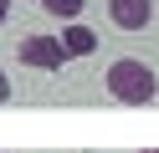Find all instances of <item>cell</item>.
Masks as SVG:
<instances>
[{"instance_id": "obj_1", "label": "cell", "mask_w": 159, "mask_h": 153, "mask_svg": "<svg viewBox=\"0 0 159 153\" xmlns=\"http://www.w3.org/2000/svg\"><path fill=\"white\" fill-rule=\"evenodd\" d=\"M108 92H113L118 102H128V107H144V102H154V92H159V82H154V71L144 66V61H113L108 66Z\"/></svg>"}, {"instance_id": "obj_2", "label": "cell", "mask_w": 159, "mask_h": 153, "mask_svg": "<svg viewBox=\"0 0 159 153\" xmlns=\"http://www.w3.org/2000/svg\"><path fill=\"white\" fill-rule=\"evenodd\" d=\"M21 61L36 71H62L67 51H62V36H26L21 41Z\"/></svg>"}, {"instance_id": "obj_3", "label": "cell", "mask_w": 159, "mask_h": 153, "mask_svg": "<svg viewBox=\"0 0 159 153\" xmlns=\"http://www.w3.org/2000/svg\"><path fill=\"white\" fill-rule=\"evenodd\" d=\"M149 15H154L149 0H108V20H113L118 31H144Z\"/></svg>"}, {"instance_id": "obj_4", "label": "cell", "mask_w": 159, "mask_h": 153, "mask_svg": "<svg viewBox=\"0 0 159 153\" xmlns=\"http://www.w3.org/2000/svg\"><path fill=\"white\" fill-rule=\"evenodd\" d=\"M62 51H67V56H93V51H98V36H93L87 26L72 20V26L62 31Z\"/></svg>"}, {"instance_id": "obj_5", "label": "cell", "mask_w": 159, "mask_h": 153, "mask_svg": "<svg viewBox=\"0 0 159 153\" xmlns=\"http://www.w3.org/2000/svg\"><path fill=\"white\" fill-rule=\"evenodd\" d=\"M41 10H46V15H57V20H77L82 0H41Z\"/></svg>"}, {"instance_id": "obj_6", "label": "cell", "mask_w": 159, "mask_h": 153, "mask_svg": "<svg viewBox=\"0 0 159 153\" xmlns=\"http://www.w3.org/2000/svg\"><path fill=\"white\" fill-rule=\"evenodd\" d=\"M0 102H11V77L0 71Z\"/></svg>"}, {"instance_id": "obj_7", "label": "cell", "mask_w": 159, "mask_h": 153, "mask_svg": "<svg viewBox=\"0 0 159 153\" xmlns=\"http://www.w3.org/2000/svg\"><path fill=\"white\" fill-rule=\"evenodd\" d=\"M5 15H11V0H0V26H5Z\"/></svg>"}, {"instance_id": "obj_8", "label": "cell", "mask_w": 159, "mask_h": 153, "mask_svg": "<svg viewBox=\"0 0 159 153\" xmlns=\"http://www.w3.org/2000/svg\"><path fill=\"white\" fill-rule=\"evenodd\" d=\"M139 153H159V148H139Z\"/></svg>"}]
</instances>
